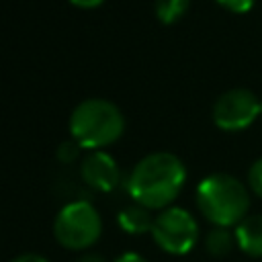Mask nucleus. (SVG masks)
<instances>
[{"instance_id": "17", "label": "nucleus", "mask_w": 262, "mask_h": 262, "mask_svg": "<svg viewBox=\"0 0 262 262\" xmlns=\"http://www.w3.org/2000/svg\"><path fill=\"white\" fill-rule=\"evenodd\" d=\"M74 6H78V8H96V6H100L104 0H70Z\"/></svg>"}, {"instance_id": "3", "label": "nucleus", "mask_w": 262, "mask_h": 262, "mask_svg": "<svg viewBox=\"0 0 262 262\" xmlns=\"http://www.w3.org/2000/svg\"><path fill=\"white\" fill-rule=\"evenodd\" d=\"M125 131V117L119 106L104 98L82 100L70 115L72 139L84 149H102L115 141Z\"/></svg>"}, {"instance_id": "16", "label": "nucleus", "mask_w": 262, "mask_h": 262, "mask_svg": "<svg viewBox=\"0 0 262 262\" xmlns=\"http://www.w3.org/2000/svg\"><path fill=\"white\" fill-rule=\"evenodd\" d=\"M12 262H49V260L43 258V256H39V254H20Z\"/></svg>"}, {"instance_id": "18", "label": "nucleus", "mask_w": 262, "mask_h": 262, "mask_svg": "<svg viewBox=\"0 0 262 262\" xmlns=\"http://www.w3.org/2000/svg\"><path fill=\"white\" fill-rule=\"evenodd\" d=\"M76 262H106L102 256H98V254H94V252H88V254H82Z\"/></svg>"}, {"instance_id": "5", "label": "nucleus", "mask_w": 262, "mask_h": 262, "mask_svg": "<svg viewBox=\"0 0 262 262\" xmlns=\"http://www.w3.org/2000/svg\"><path fill=\"white\" fill-rule=\"evenodd\" d=\"M154 242L168 254H188L199 239V225L194 217L182 207H166L154 217Z\"/></svg>"}, {"instance_id": "10", "label": "nucleus", "mask_w": 262, "mask_h": 262, "mask_svg": "<svg viewBox=\"0 0 262 262\" xmlns=\"http://www.w3.org/2000/svg\"><path fill=\"white\" fill-rule=\"evenodd\" d=\"M235 233L229 231V227H215L205 237V248L213 258H223L233 250Z\"/></svg>"}, {"instance_id": "2", "label": "nucleus", "mask_w": 262, "mask_h": 262, "mask_svg": "<svg viewBox=\"0 0 262 262\" xmlns=\"http://www.w3.org/2000/svg\"><path fill=\"white\" fill-rule=\"evenodd\" d=\"M196 207L215 227H231L248 217L250 192L235 176L217 172L196 186Z\"/></svg>"}, {"instance_id": "9", "label": "nucleus", "mask_w": 262, "mask_h": 262, "mask_svg": "<svg viewBox=\"0 0 262 262\" xmlns=\"http://www.w3.org/2000/svg\"><path fill=\"white\" fill-rule=\"evenodd\" d=\"M119 225L127 233H145V231H151L154 217L147 207L133 203L119 211Z\"/></svg>"}, {"instance_id": "12", "label": "nucleus", "mask_w": 262, "mask_h": 262, "mask_svg": "<svg viewBox=\"0 0 262 262\" xmlns=\"http://www.w3.org/2000/svg\"><path fill=\"white\" fill-rule=\"evenodd\" d=\"M80 156V143L76 139H66L63 143H59L57 147V160L63 164H70L74 160H78Z\"/></svg>"}, {"instance_id": "7", "label": "nucleus", "mask_w": 262, "mask_h": 262, "mask_svg": "<svg viewBox=\"0 0 262 262\" xmlns=\"http://www.w3.org/2000/svg\"><path fill=\"white\" fill-rule=\"evenodd\" d=\"M80 176L86 182V186L100 192H111L119 184L121 172H119V164L111 154L102 149H94L82 160Z\"/></svg>"}, {"instance_id": "6", "label": "nucleus", "mask_w": 262, "mask_h": 262, "mask_svg": "<svg viewBox=\"0 0 262 262\" xmlns=\"http://www.w3.org/2000/svg\"><path fill=\"white\" fill-rule=\"evenodd\" d=\"M260 115V98L248 88H231L213 104V121L223 131H242Z\"/></svg>"}, {"instance_id": "4", "label": "nucleus", "mask_w": 262, "mask_h": 262, "mask_svg": "<svg viewBox=\"0 0 262 262\" xmlns=\"http://www.w3.org/2000/svg\"><path fill=\"white\" fill-rule=\"evenodd\" d=\"M102 231V221L98 211L90 201L78 199L63 205L53 221V235L59 246L68 250L90 248Z\"/></svg>"}, {"instance_id": "14", "label": "nucleus", "mask_w": 262, "mask_h": 262, "mask_svg": "<svg viewBox=\"0 0 262 262\" xmlns=\"http://www.w3.org/2000/svg\"><path fill=\"white\" fill-rule=\"evenodd\" d=\"M215 2L219 6H223L225 10L235 12V14H244V12H248L256 4V0H215Z\"/></svg>"}, {"instance_id": "1", "label": "nucleus", "mask_w": 262, "mask_h": 262, "mask_svg": "<svg viewBox=\"0 0 262 262\" xmlns=\"http://www.w3.org/2000/svg\"><path fill=\"white\" fill-rule=\"evenodd\" d=\"M186 168L182 160L170 151H154L141 158L129 174L127 190L133 203L154 209H166L182 190Z\"/></svg>"}, {"instance_id": "13", "label": "nucleus", "mask_w": 262, "mask_h": 262, "mask_svg": "<svg viewBox=\"0 0 262 262\" xmlns=\"http://www.w3.org/2000/svg\"><path fill=\"white\" fill-rule=\"evenodd\" d=\"M248 188L262 199V158H258L248 172Z\"/></svg>"}, {"instance_id": "19", "label": "nucleus", "mask_w": 262, "mask_h": 262, "mask_svg": "<svg viewBox=\"0 0 262 262\" xmlns=\"http://www.w3.org/2000/svg\"><path fill=\"white\" fill-rule=\"evenodd\" d=\"M260 115H262V100H260Z\"/></svg>"}, {"instance_id": "8", "label": "nucleus", "mask_w": 262, "mask_h": 262, "mask_svg": "<svg viewBox=\"0 0 262 262\" xmlns=\"http://www.w3.org/2000/svg\"><path fill=\"white\" fill-rule=\"evenodd\" d=\"M235 244L244 254L262 258V215H248L235 225Z\"/></svg>"}, {"instance_id": "11", "label": "nucleus", "mask_w": 262, "mask_h": 262, "mask_svg": "<svg viewBox=\"0 0 262 262\" xmlns=\"http://www.w3.org/2000/svg\"><path fill=\"white\" fill-rule=\"evenodd\" d=\"M190 6V0H156V16L164 25H174L180 20Z\"/></svg>"}, {"instance_id": "15", "label": "nucleus", "mask_w": 262, "mask_h": 262, "mask_svg": "<svg viewBox=\"0 0 262 262\" xmlns=\"http://www.w3.org/2000/svg\"><path fill=\"white\" fill-rule=\"evenodd\" d=\"M115 262H147L143 256H139L137 252H125V254H121Z\"/></svg>"}]
</instances>
